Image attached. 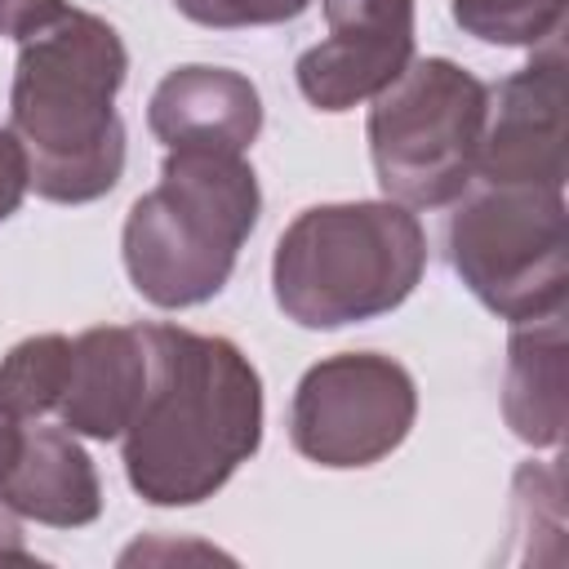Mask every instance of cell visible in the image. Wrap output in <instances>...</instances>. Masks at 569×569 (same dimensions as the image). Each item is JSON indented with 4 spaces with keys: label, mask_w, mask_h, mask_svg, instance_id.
I'll return each mask as SVG.
<instances>
[{
    "label": "cell",
    "mask_w": 569,
    "mask_h": 569,
    "mask_svg": "<svg viewBox=\"0 0 569 569\" xmlns=\"http://www.w3.org/2000/svg\"><path fill=\"white\" fill-rule=\"evenodd\" d=\"M147 382L120 462L129 489L151 507H196L213 498L262 445V378L222 333L142 325Z\"/></svg>",
    "instance_id": "1"
},
{
    "label": "cell",
    "mask_w": 569,
    "mask_h": 569,
    "mask_svg": "<svg viewBox=\"0 0 569 569\" xmlns=\"http://www.w3.org/2000/svg\"><path fill=\"white\" fill-rule=\"evenodd\" d=\"M129 76L120 31L84 9L58 13L18 40L9 133L27 160V187L53 204L102 200L124 173V120L116 93Z\"/></svg>",
    "instance_id": "2"
},
{
    "label": "cell",
    "mask_w": 569,
    "mask_h": 569,
    "mask_svg": "<svg viewBox=\"0 0 569 569\" xmlns=\"http://www.w3.org/2000/svg\"><path fill=\"white\" fill-rule=\"evenodd\" d=\"M262 213V187L244 156L173 147L160 182L142 191L120 231L129 284L160 311L222 293Z\"/></svg>",
    "instance_id": "3"
},
{
    "label": "cell",
    "mask_w": 569,
    "mask_h": 569,
    "mask_svg": "<svg viewBox=\"0 0 569 569\" xmlns=\"http://www.w3.org/2000/svg\"><path fill=\"white\" fill-rule=\"evenodd\" d=\"M422 271L427 231L409 204H311L276 240L271 298L302 329H342L396 311Z\"/></svg>",
    "instance_id": "4"
},
{
    "label": "cell",
    "mask_w": 569,
    "mask_h": 569,
    "mask_svg": "<svg viewBox=\"0 0 569 569\" xmlns=\"http://www.w3.org/2000/svg\"><path fill=\"white\" fill-rule=\"evenodd\" d=\"M489 84L453 58H413L369 107V160L387 200L409 209L453 204L485 133Z\"/></svg>",
    "instance_id": "5"
},
{
    "label": "cell",
    "mask_w": 569,
    "mask_h": 569,
    "mask_svg": "<svg viewBox=\"0 0 569 569\" xmlns=\"http://www.w3.org/2000/svg\"><path fill=\"white\" fill-rule=\"evenodd\" d=\"M445 249L467 293L498 320H533L565 307V191L467 182L453 200Z\"/></svg>",
    "instance_id": "6"
},
{
    "label": "cell",
    "mask_w": 569,
    "mask_h": 569,
    "mask_svg": "<svg viewBox=\"0 0 569 569\" xmlns=\"http://www.w3.org/2000/svg\"><path fill=\"white\" fill-rule=\"evenodd\" d=\"M418 418L413 373L382 351H338L316 360L289 400V445L325 467L356 471L396 453Z\"/></svg>",
    "instance_id": "7"
},
{
    "label": "cell",
    "mask_w": 569,
    "mask_h": 569,
    "mask_svg": "<svg viewBox=\"0 0 569 569\" xmlns=\"http://www.w3.org/2000/svg\"><path fill=\"white\" fill-rule=\"evenodd\" d=\"M471 182L565 191V44L551 36L489 89Z\"/></svg>",
    "instance_id": "8"
},
{
    "label": "cell",
    "mask_w": 569,
    "mask_h": 569,
    "mask_svg": "<svg viewBox=\"0 0 569 569\" xmlns=\"http://www.w3.org/2000/svg\"><path fill=\"white\" fill-rule=\"evenodd\" d=\"M329 36L298 67V93L316 111H351L413 62V0H320Z\"/></svg>",
    "instance_id": "9"
},
{
    "label": "cell",
    "mask_w": 569,
    "mask_h": 569,
    "mask_svg": "<svg viewBox=\"0 0 569 569\" xmlns=\"http://www.w3.org/2000/svg\"><path fill=\"white\" fill-rule=\"evenodd\" d=\"M147 129L169 151L200 147V151L244 156L262 133V93L236 67L187 62V67H173L151 89Z\"/></svg>",
    "instance_id": "10"
},
{
    "label": "cell",
    "mask_w": 569,
    "mask_h": 569,
    "mask_svg": "<svg viewBox=\"0 0 569 569\" xmlns=\"http://www.w3.org/2000/svg\"><path fill=\"white\" fill-rule=\"evenodd\" d=\"M147 382L142 325H93L71 338V369L58 422L84 440H120Z\"/></svg>",
    "instance_id": "11"
},
{
    "label": "cell",
    "mask_w": 569,
    "mask_h": 569,
    "mask_svg": "<svg viewBox=\"0 0 569 569\" xmlns=\"http://www.w3.org/2000/svg\"><path fill=\"white\" fill-rule=\"evenodd\" d=\"M0 498L22 520L49 529H80L102 516L98 467L67 427H22L18 458L0 480Z\"/></svg>",
    "instance_id": "12"
},
{
    "label": "cell",
    "mask_w": 569,
    "mask_h": 569,
    "mask_svg": "<svg viewBox=\"0 0 569 569\" xmlns=\"http://www.w3.org/2000/svg\"><path fill=\"white\" fill-rule=\"evenodd\" d=\"M502 418L516 440L551 449L565 436V307L516 320L502 369Z\"/></svg>",
    "instance_id": "13"
},
{
    "label": "cell",
    "mask_w": 569,
    "mask_h": 569,
    "mask_svg": "<svg viewBox=\"0 0 569 569\" xmlns=\"http://www.w3.org/2000/svg\"><path fill=\"white\" fill-rule=\"evenodd\" d=\"M71 369V338L67 333H31L9 347L0 360V409L36 422L58 409Z\"/></svg>",
    "instance_id": "14"
},
{
    "label": "cell",
    "mask_w": 569,
    "mask_h": 569,
    "mask_svg": "<svg viewBox=\"0 0 569 569\" xmlns=\"http://www.w3.org/2000/svg\"><path fill=\"white\" fill-rule=\"evenodd\" d=\"M449 13L485 44L538 49L551 36H565V0H449Z\"/></svg>",
    "instance_id": "15"
},
{
    "label": "cell",
    "mask_w": 569,
    "mask_h": 569,
    "mask_svg": "<svg viewBox=\"0 0 569 569\" xmlns=\"http://www.w3.org/2000/svg\"><path fill=\"white\" fill-rule=\"evenodd\" d=\"M173 9L200 27L213 31H240V27H280L311 9V0H173Z\"/></svg>",
    "instance_id": "16"
},
{
    "label": "cell",
    "mask_w": 569,
    "mask_h": 569,
    "mask_svg": "<svg viewBox=\"0 0 569 569\" xmlns=\"http://www.w3.org/2000/svg\"><path fill=\"white\" fill-rule=\"evenodd\" d=\"M58 13H67V0H0V36L27 40L31 31L49 27Z\"/></svg>",
    "instance_id": "17"
},
{
    "label": "cell",
    "mask_w": 569,
    "mask_h": 569,
    "mask_svg": "<svg viewBox=\"0 0 569 569\" xmlns=\"http://www.w3.org/2000/svg\"><path fill=\"white\" fill-rule=\"evenodd\" d=\"M27 191H31L27 187V160H22L18 142H13V133L0 129V222L18 213V204H22Z\"/></svg>",
    "instance_id": "18"
},
{
    "label": "cell",
    "mask_w": 569,
    "mask_h": 569,
    "mask_svg": "<svg viewBox=\"0 0 569 569\" xmlns=\"http://www.w3.org/2000/svg\"><path fill=\"white\" fill-rule=\"evenodd\" d=\"M22 516L0 498V560H36L31 551H27V542H22V525H18Z\"/></svg>",
    "instance_id": "19"
},
{
    "label": "cell",
    "mask_w": 569,
    "mask_h": 569,
    "mask_svg": "<svg viewBox=\"0 0 569 569\" xmlns=\"http://www.w3.org/2000/svg\"><path fill=\"white\" fill-rule=\"evenodd\" d=\"M22 418H13V413H4L0 409V480L9 476V467H13V458H18V445H22Z\"/></svg>",
    "instance_id": "20"
}]
</instances>
